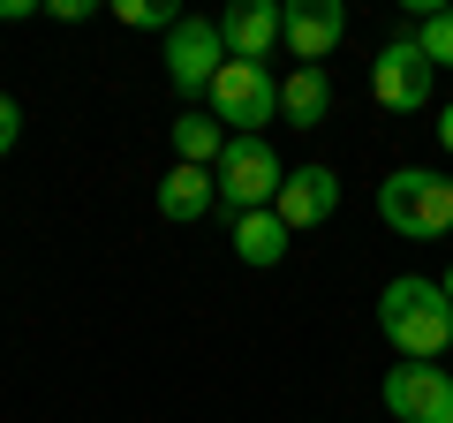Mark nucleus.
Returning a JSON list of instances; mask_svg holds the SVG:
<instances>
[{
  "label": "nucleus",
  "instance_id": "0eeeda50",
  "mask_svg": "<svg viewBox=\"0 0 453 423\" xmlns=\"http://www.w3.org/2000/svg\"><path fill=\"white\" fill-rule=\"evenodd\" d=\"M378 401L393 408L401 423H453V378L438 363H393Z\"/></svg>",
  "mask_w": 453,
  "mask_h": 423
},
{
  "label": "nucleus",
  "instance_id": "412c9836",
  "mask_svg": "<svg viewBox=\"0 0 453 423\" xmlns=\"http://www.w3.org/2000/svg\"><path fill=\"white\" fill-rule=\"evenodd\" d=\"M438 288H446V303H453V273H446V280H438Z\"/></svg>",
  "mask_w": 453,
  "mask_h": 423
},
{
  "label": "nucleus",
  "instance_id": "a211bd4d",
  "mask_svg": "<svg viewBox=\"0 0 453 423\" xmlns=\"http://www.w3.org/2000/svg\"><path fill=\"white\" fill-rule=\"evenodd\" d=\"M46 16L53 23H83V16H91V0H46Z\"/></svg>",
  "mask_w": 453,
  "mask_h": 423
},
{
  "label": "nucleus",
  "instance_id": "6e6552de",
  "mask_svg": "<svg viewBox=\"0 0 453 423\" xmlns=\"http://www.w3.org/2000/svg\"><path fill=\"white\" fill-rule=\"evenodd\" d=\"M219 38H226V61H273V46L288 38V8L280 0H234L219 16Z\"/></svg>",
  "mask_w": 453,
  "mask_h": 423
},
{
  "label": "nucleus",
  "instance_id": "423d86ee",
  "mask_svg": "<svg viewBox=\"0 0 453 423\" xmlns=\"http://www.w3.org/2000/svg\"><path fill=\"white\" fill-rule=\"evenodd\" d=\"M431 83H438V68L423 61L416 38L378 46V61H371V98L386 106V114H423V106H431Z\"/></svg>",
  "mask_w": 453,
  "mask_h": 423
},
{
  "label": "nucleus",
  "instance_id": "9b49d317",
  "mask_svg": "<svg viewBox=\"0 0 453 423\" xmlns=\"http://www.w3.org/2000/svg\"><path fill=\"white\" fill-rule=\"evenodd\" d=\"M211 204H219V174H211V166H174V174L159 181V212L174 227H196Z\"/></svg>",
  "mask_w": 453,
  "mask_h": 423
},
{
  "label": "nucleus",
  "instance_id": "6ab92c4d",
  "mask_svg": "<svg viewBox=\"0 0 453 423\" xmlns=\"http://www.w3.org/2000/svg\"><path fill=\"white\" fill-rule=\"evenodd\" d=\"M8 16H16V23H23V16H38V0H0V23H8Z\"/></svg>",
  "mask_w": 453,
  "mask_h": 423
},
{
  "label": "nucleus",
  "instance_id": "aec40b11",
  "mask_svg": "<svg viewBox=\"0 0 453 423\" xmlns=\"http://www.w3.org/2000/svg\"><path fill=\"white\" fill-rule=\"evenodd\" d=\"M438 144L453 151V98H446V106H438Z\"/></svg>",
  "mask_w": 453,
  "mask_h": 423
},
{
  "label": "nucleus",
  "instance_id": "1a4fd4ad",
  "mask_svg": "<svg viewBox=\"0 0 453 423\" xmlns=\"http://www.w3.org/2000/svg\"><path fill=\"white\" fill-rule=\"evenodd\" d=\"M340 38H348V8H340V0H295L280 46L295 53V68H325V53H333Z\"/></svg>",
  "mask_w": 453,
  "mask_h": 423
},
{
  "label": "nucleus",
  "instance_id": "f3484780",
  "mask_svg": "<svg viewBox=\"0 0 453 423\" xmlns=\"http://www.w3.org/2000/svg\"><path fill=\"white\" fill-rule=\"evenodd\" d=\"M16 136H23V106H16L8 91H0V159L16 151Z\"/></svg>",
  "mask_w": 453,
  "mask_h": 423
},
{
  "label": "nucleus",
  "instance_id": "dca6fc26",
  "mask_svg": "<svg viewBox=\"0 0 453 423\" xmlns=\"http://www.w3.org/2000/svg\"><path fill=\"white\" fill-rule=\"evenodd\" d=\"M416 46H423V61H431V68H453V8H438V16H423Z\"/></svg>",
  "mask_w": 453,
  "mask_h": 423
},
{
  "label": "nucleus",
  "instance_id": "f8f14e48",
  "mask_svg": "<svg viewBox=\"0 0 453 423\" xmlns=\"http://www.w3.org/2000/svg\"><path fill=\"white\" fill-rule=\"evenodd\" d=\"M325 114H333V76H325V68H295V76L280 83V121H288V129H318Z\"/></svg>",
  "mask_w": 453,
  "mask_h": 423
},
{
  "label": "nucleus",
  "instance_id": "20e7f679",
  "mask_svg": "<svg viewBox=\"0 0 453 423\" xmlns=\"http://www.w3.org/2000/svg\"><path fill=\"white\" fill-rule=\"evenodd\" d=\"M211 174H219V204H234V219H242V212H265V204L280 196L288 166H280V151L265 144V136H234L226 159L211 166Z\"/></svg>",
  "mask_w": 453,
  "mask_h": 423
},
{
  "label": "nucleus",
  "instance_id": "39448f33",
  "mask_svg": "<svg viewBox=\"0 0 453 423\" xmlns=\"http://www.w3.org/2000/svg\"><path fill=\"white\" fill-rule=\"evenodd\" d=\"M226 68V38H219V16H181L174 31H166V83H174L181 98L211 91V76Z\"/></svg>",
  "mask_w": 453,
  "mask_h": 423
},
{
  "label": "nucleus",
  "instance_id": "9d476101",
  "mask_svg": "<svg viewBox=\"0 0 453 423\" xmlns=\"http://www.w3.org/2000/svg\"><path fill=\"white\" fill-rule=\"evenodd\" d=\"M273 212L288 219V235H303V227H318V219H333V212H340V174H333V166H295V174L280 181Z\"/></svg>",
  "mask_w": 453,
  "mask_h": 423
},
{
  "label": "nucleus",
  "instance_id": "ddd939ff",
  "mask_svg": "<svg viewBox=\"0 0 453 423\" xmlns=\"http://www.w3.org/2000/svg\"><path fill=\"white\" fill-rule=\"evenodd\" d=\"M288 242H295V235H288V219H280L273 204H265V212H242V219H234V258L257 265V273L288 258Z\"/></svg>",
  "mask_w": 453,
  "mask_h": 423
},
{
  "label": "nucleus",
  "instance_id": "f257e3e1",
  "mask_svg": "<svg viewBox=\"0 0 453 423\" xmlns=\"http://www.w3.org/2000/svg\"><path fill=\"white\" fill-rule=\"evenodd\" d=\"M378 333H386L408 363L446 356V348H453V303H446V288H438V280H416V273L386 280V288H378Z\"/></svg>",
  "mask_w": 453,
  "mask_h": 423
},
{
  "label": "nucleus",
  "instance_id": "2eb2a0df",
  "mask_svg": "<svg viewBox=\"0 0 453 423\" xmlns=\"http://www.w3.org/2000/svg\"><path fill=\"white\" fill-rule=\"evenodd\" d=\"M113 23H129V31H174L181 8H166V0H113Z\"/></svg>",
  "mask_w": 453,
  "mask_h": 423
},
{
  "label": "nucleus",
  "instance_id": "7ed1b4c3",
  "mask_svg": "<svg viewBox=\"0 0 453 423\" xmlns=\"http://www.w3.org/2000/svg\"><path fill=\"white\" fill-rule=\"evenodd\" d=\"M204 114L226 136H265V121H280V76L265 61H226L204 91Z\"/></svg>",
  "mask_w": 453,
  "mask_h": 423
},
{
  "label": "nucleus",
  "instance_id": "f03ea898",
  "mask_svg": "<svg viewBox=\"0 0 453 423\" xmlns=\"http://www.w3.org/2000/svg\"><path fill=\"white\" fill-rule=\"evenodd\" d=\"M378 219L408 242H431V235H453V174H431V166H401V174L378 181Z\"/></svg>",
  "mask_w": 453,
  "mask_h": 423
},
{
  "label": "nucleus",
  "instance_id": "4468645a",
  "mask_svg": "<svg viewBox=\"0 0 453 423\" xmlns=\"http://www.w3.org/2000/svg\"><path fill=\"white\" fill-rule=\"evenodd\" d=\"M226 144H234V136H226L211 114H196V106L174 121V166H219Z\"/></svg>",
  "mask_w": 453,
  "mask_h": 423
}]
</instances>
